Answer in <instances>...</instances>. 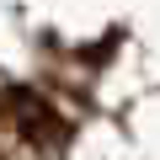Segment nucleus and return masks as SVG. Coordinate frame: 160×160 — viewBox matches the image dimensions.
Segmentation results:
<instances>
[{"label":"nucleus","instance_id":"1","mask_svg":"<svg viewBox=\"0 0 160 160\" xmlns=\"http://www.w3.org/2000/svg\"><path fill=\"white\" fill-rule=\"evenodd\" d=\"M0 112H6V123L27 139V144H38V149H59L64 144V123H59V112L38 96V91H6V102H0Z\"/></svg>","mask_w":160,"mask_h":160}]
</instances>
